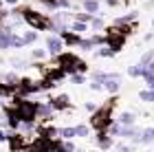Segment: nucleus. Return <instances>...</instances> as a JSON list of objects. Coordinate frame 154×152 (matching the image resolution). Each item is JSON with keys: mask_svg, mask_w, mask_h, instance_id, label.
<instances>
[{"mask_svg": "<svg viewBox=\"0 0 154 152\" xmlns=\"http://www.w3.org/2000/svg\"><path fill=\"white\" fill-rule=\"evenodd\" d=\"M7 123H9V119H7V115H0V128H2V126H7Z\"/></svg>", "mask_w": 154, "mask_h": 152, "instance_id": "obj_25", "label": "nucleus"}, {"mask_svg": "<svg viewBox=\"0 0 154 152\" xmlns=\"http://www.w3.org/2000/svg\"><path fill=\"white\" fill-rule=\"evenodd\" d=\"M46 46H48V51H51V53L60 55V53H62V49H64V40H62V38H55V36H51V38L46 40Z\"/></svg>", "mask_w": 154, "mask_h": 152, "instance_id": "obj_6", "label": "nucleus"}, {"mask_svg": "<svg viewBox=\"0 0 154 152\" xmlns=\"http://www.w3.org/2000/svg\"><path fill=\"white\" fill-rule=\"evenodd\" d=\"M141 73H143V66L141 64H139V66H130V75H132V77H139Z\"/></svg>", "mask_w": 154, "mask_h": 152, "instance_id": "obj_18", "label": "nucleus"}, {"mask_svg": "<svg viewBox=\"0 0 154 152\" xmlns=\"http://www.w3.org/2000/svg\"><path fill=\"white\" fill-rule=\"evenodd\" d=\"M103 88L108 93H117L119 91V75H106L103 77Z\"/></svg>", "mask_w": 154, "mask_h": 152, "instance_id": "obj_7", "label": "nucleus"}, {"mask_svg": "<svg viewBox=\"0 0 154 152\" xmlns=\"http://www.w3.org/2000/svg\"><path fill=\"white\" fill-rule=\"evenodd\" d=\"M93 26H95V29H101V26H103V22H101L99 18H95V20H93Z\"/></svg>", "mask_w": 154, "mask_h": 152, "instance_id": "obj_24", "label": "nucleus"}, {"mask_svg": "<svg viewBox=\"0 0 154 152\" xmlns=\"http://www.w3.org/2000/svg\"><path fill=\"white\" fill-rule=\"evenodd\" d=\"M112 106H115V99H110L106 106L97 108L95 115L90 117V126L97 128V130H106L112 126Z\"/></svg>", "mask_w": 154, "mask_h": 152, "instance_id": "obj_1", "label": "nucleus"}, {"mask_svg": "<svg viewBox=\"0 0 154 152\" xmlns=\"http://www.w3.org/2000/svg\"><path fill=\"white\" fill-rule=\"evenodd\" d=\"M84 9H86L88 13H97L99 11V0H84Z\"/></svg>", "mask_w": 154, "mask_h": 152, "instance_id": "obj_11", "label": "nucleus"}, {"mask_svg": "<svg viewBox=\"0 0 154 152\" xmlns=\"http://www.w3.org/2000/svg\"><path fill=\"white\" fill-rule=\"evenodd\" d=\"M60 66L64 68V73H84L86 71V64L79 60V57H75L73 53H60Z\"/></svg>", "mask_w": 154, "mask_h": 152, "instance_id": "obj_3", "label": "nucleus"}, {"mask_svg": "<svg viewBox=\"0 0 154 152\" xmlns=\"http://www.w3.org/2000/svg\"><path fill=\"white\" fill-rule=\"evenodd\" d=\"M60 135L64 137V139H71V137H77V130H75V128H62Z\"/></svg>", "mask_w": 154, "mask_h": 152, "instance_id": "obj_15", "label": "nucleus"}, {"mask_svg": "<svg viewBox=\"0 0 154 152\" xmlns=\"http://www.w3.org/2000/svg\"><path fill=\"white\" fill-rule=\"evenodd\" d=\"M152 60H154V49H152V51H148V53H145L143 57H141V66L145 68V66H148V64H150Z\"/></svg>", "mask_w": 154, "mask_h": 152, "instance_id": "obj_16", "label": "nucleus"}, {"mask_svg": "<svg viewBox=\"0 0 154 152\" xmlns=\"http://www.w3.org/2000/svg\"><path fill=\"white\" fill-rule=\"evenodd\" d=\"M77 20H82V22H88V20H90V13H79V16H77Z\"/></svg>", "mask_w": 154, "mask_h": 152, "instance_id": "obj_23", "label": "nucleus"}, {"mask_svg": "<svg viewBox=\"0 0 154 152\" xmlns=\"http://www.w3.org/2000/svg\"><path fill=\"white\" fill-rule=\"evenodd\" d=\"M119 121H121V126H132V123H134V115L132 113H123Z\"/></svg>", "mask_w": 154, "mask_h": 152, "instance_id": "obj_14", "label": "nucleus"}, {"mask_svg": "<svg viewBox=\"0 0 154 152\" xmlns=\"http://www.w3.org/2000/svg\"><path fill=\"white\" fill-rule=\"evenodd\" d=\"M152 24H154V22H152Z\"/></svg>", "mask_w": 154, "mask_h": 152, "instance_id": "obj_29", "label": "nucleus"}, {"mask_svg": "<svg viewBox=\"0 0 154 152\" xmlns=\"http://www.w3.org/2000/svg\"><path fill=\"white\" fill-rule=\"evenodd\" d=\"M143 101H154V91L150 88V91H141V95H139Z\"/></svg>", "mask_w": 154, "mask_h": 152, "instance_id": "obj_17", "label": "nucleus"}, {"mask_svg": "<svg viewBox=\"0 0 154 152\" xmlns=\"http://www.w3.org/2000/svg\"><path fill=\"white\" fill-rule=\"evenodd\" d=\"M13 113H16V117L22 123H29L38 117V104L33 101H24V99H16V106L11 108Z\"/></svg>", "mask_w": 154, "mask_h": 152, "instance_id": "obj_2", "label": "nucleus"}, {"mask_svg": "<svg viewBox=\"0 0 154 152\" xmlns=\"http://www.w3.org/2000/svg\"><path fill=\"white\" fill-rule=\"evenodd\" d=\"M73 84H84V75L82 73H73Z\"/></svg>", "mask_w": 154, "mask_h": 152, "instance_id": "obj_21", "label": "nucleus"}, {"mask_svg": "<svg viewBox=\"0 0 154 152\" xmlns=\"http://www.w3.org/2000/svg\"><path fill=\"white\" fill-rule=\"evenodd\" d=\"M13 91H16V86L2 84V82H0V97H9V95H13Z\"/></svg>", "mask_w": 154, "mask_h": 152, "instance_id": "obj_13", "label": "nucleus"}, {"mask_svg": "<svg viewBox=\"0 0 154 152\" xmlns=\"http://www.w3.org/2000/svg\"><path fill=\"white\" fill-rule=\"evenodd\" d=\"M33 55H35V57L40 60V57H44V51H42V49H38V51H33Z\"/></svg>", "mask_w": 154, "mask_h": 152, "instance_id": "obj_26", "label": "nucleus"}, {"mask_svg": "<svg viewBox=\"0 0 154 152\" xmlns=\"http://www.w3.org/2000/svg\"><path fill=\"white\" fill-rule=\"evenodd\" d=\"M7 2H9V5H13V2H18V0H7Z\"/></svg>", "mask_w": 154, "mask_h": 152, "instance_id": "obj_27", "label": "nucleus"}, {"mask_svg": "<svg viewBox=\"0 0 154 152\" xmlns=\"http://www.w3.org/2000/svg\"><path fill=\"white\" fill-rule=\"evenodd\" d=\"M20 13H22V20L26 24H31L33 29H48V26H51V22L44 18V13H38L33 9H22Z\"/></svg>", "mask_w": 154, "mask_h": 152, "instance_id": "obj_4", "label": "nucleus"}, {"mask_svg": "<svg viewBox=\"0 0 154 152\" xmlns=\"http://www.w3.org/2000/svg\"><path fill=\"white\" fill-rule=\"evenodd\" d=\"M97 143H99L101 148H110V146H112V139H110V137H108V135L101 130V132H99V137H97Z\"/></svg>", "mask_w": 154, "mask_h": 152, "instance_id": "obj_12", "label": "nucleus"}, {"mask_svg": "<svg viewBox=\"0 0 154 152\" xmlns=\"http://www.w3.org/2000/svg\"><path fill=\"white\" fill-rule=\"evenodd\" d=\"M0 18H2V11H0Z\"/></svg>", "mask_w": 154, "mask_h": 152, "instance_id": "obj_28", "label": "nucleus"}, {"mask_svg": "<svg viewBox=\"0 0 154 152\" xmlns=\"http://www.w3.org/2000/svg\"><path fill=\"white\" fill-rule=\"evenodd\" d=\"M62 40L66 44H79V33H68V31H62Z\"/></svg>", "mask_w": 154, "mask_h": 152, "instance_id": "obj_9", "label": "nucleus"}, {"mask_svg": "<svg viewBox=\"0 0 154 152\" xmlns=\"http://www.w3.org/2000/svg\"><path fill=\"white\" fill-rule=\"evenodd\" d=\"M7 141L11 143V148H13V150H20V148L24 146V139H22V135H9V139H7Z\"/></svg>", "mask_w": 154, "mask_h": 152, "instance_id": "obj_10", "label": "nucleus"}, {"mask_svg": "<svg viewBox=\"0 0 154 152\" xmlns=\"http://www.w3.org/2000/svg\"><path fill=\"white\" fill-rule=\"evenodd\" d=\"M22 38H24V42H35V38H38V36H35L33 31H29V33H24Z\"/></svg>", "mask_w": 154, "mask_h": 152, "instance_id": "obj_20", "label": "nucleus"}, {"mask_svg": "<svg viewBox=\"0 0 154 152\" xmlns=\"http://www.w3.org/2000/svg\"><path fill=\"white\" fill-rule=\"evenodd\" d=\"M106 44L117 53V51H121V49H123V44H125V36L117 29V26H112V29H108V33H106Z\"/></svg>", "mask_w": 154, "mask_h": 152, "instance_id": "obj_5", "label": "nucleus"}, {"mask_svg": "<svg viewBox=\"0 0 154 152\" xmlns=\"http://www.w3.org/2000/svg\"><path fill=\"white\" fill-rule=\"evenodd\" d=\"M51 106H53V110H64V108L71 106V104H68V97H66V95H57V97L51 99Z\"/></svg>", "mask_w": 154, "mask_h": 152, "instance_id": "obj_8", "label": "nucleus"}, {"mask_svg": "<svg viewBox=\"0 0 154 152\" xmlns=\"http://www.w3.org/2000/svg\"><path fill=\"white\" fill-rule=\"evenodd\" d=\"M73 31H75V33H82V31H86V26H84V22H79V20H77V22L73 24Z\"/></svg>", "mask_w": 154, "mask_h": 152, "instance_id": "obj_19", "label": "nucleus"}, {"mask_svg": "<svg viewBox=\"0 0 154 152\" xmlns=\"http://www.w3.org/2000/svg\"><path fill=\"white\" fill-rule=\"evenodd\" d=\"M75 130H77V137H86L88 135V128L86 126H77Z\"/></svg>", "mask_w": 154, "mask_h": 152, "instance_id": "obj_22", "label": "nucleus"}]
</instances>
